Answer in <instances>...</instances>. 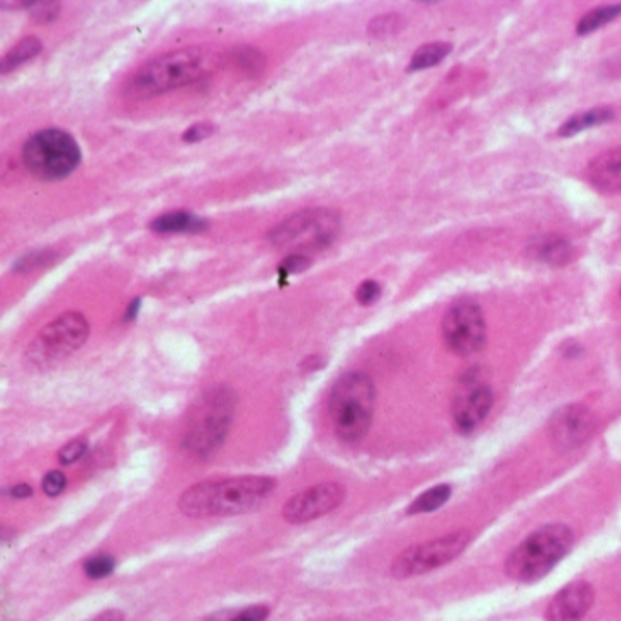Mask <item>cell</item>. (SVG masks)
Masks as SVG:
<instances>
[{
  "mask_svg": "<svg viewBox=\"0 0 621 621\" xmlns=\"http://www.w3.org/2000/svg\"><path fill=\"white\" fill-rule=\"evenodd\" d=\"M276 481L263 476H242L203 481L180 495L179 509L192 518L237 516L254 511L274 490Z\"/></svg>",
  "mask_w": 621,
  "mask_h": 621,
  "instance_id": "obj_1",
  "label": "cell"
},
{
  "mask_svg": "<svg viewBox=\"0 0 621 621\" xmlns=\"http://www.w3.org/2000/svg\"><path fill=\"white\" fill-rule=\"evenodd\" d=\"M376 387L363 372L341 376L328 398V415L334 433L343 443L361 442L374 419Z\"/></svg>",
  "mask_w": 621,
  "mask_h": 621,
  "instance_id": "obj_2",
  "label": "cell"
},
{
  "mask_svg": "<svg viewBox=\"0 0 621 621\" xmlns=\"http://www.w3.org/2000/svg\"><path fill=\"white\" fill-rule=\"evenodd\" d=\"M206 58L201 48L164 53L139 68L128 83V92L136 99H150L194 84L208 70Z\"/></svg>",
  "mask_w": 621,
  "mask_h": 621,
  "instance_id": "obj_3",
  "label": "cell"
},
{
  "mask_svg": "<svg viewBox=\"0 0 621 621\" xmlns=\"http://www.w3.org/2000/svg\"><path fill=\"white\" fill-rule=\"evenodd\" d=\"M574 545V532L562 523H552L532 532L509 555L505 571L511 580L534 583L545 578Z\"/></svg>",
  "mask_w": 621,
  "mask_h": 621,
  "instance_id": "obj_4",
  "label": "cell"
},
{
  "mask_svg": "<svg viewBox=\"0 0 621 621\" xmlns=\"http://www.w3.org/2000/svg\"><path fill=\"white\" fill-rule=\"evenodd\" d=\"M235 407L237 396L228 387H215L203 394L186 428L184 447L196 456L212 454L226 438Z\"/></svg>",
  "mask_w": 621,
  "mask_h": 621,
  "instance_id": "obj_5",
  "label": "cell"
},
{
  "mask_svg": "<svg viewBox=\"0 0 621 621\" xmlns=\"http://www.w3.org/2000/svg\"><path fill=\"white\" fill-rule=\"evenodd\" d=\"M83 152L77 141L65 130H42L33 134L22 146L26 170L40 180H62L81 164Z\"/></svg>",
  "mask_w": 621,
  "mask_h": 621,
  "instance_id": "obj_6",
  "label": "cell"
},
{
  "mask_svg": "<svg viewBox=\"0 0 621 621\" xmlns=\"http://www.w3.org/2000/svg\"><path fill=\"white\" fill-rule=\"evenodd\" d=\"M341 232V217L327 208L304 210L290 215L277 224L268 239L279 248H299V250H325L336 242Z\"/></svg>",
  "mask_w": 621,
  "mask_h": 621,
  "instance_id": "obj_7",
  "label": "cell"
},
{
  "mask_svg": "<svg viewBox=\"0 0 621 621\" xmlns=\"http://www.w3.org/2000/svg\"><path fill=\"white\" fill-rule=\"evenodd\" d=\"M90 336V323L79 312H66L46 325L26 350L35 368H49L77 352Z\"/></svg>",
  "mask_w": 621,
  "mask_h": 621,
  "instance_id": "obj_8",
  "label": "cell"
},
{
  "mask_svg": "<svg viewBox=\"0 0 621 621\" xmlns=\"http://www.w3.org/2000/svg\"><path fill=\"white\" fill-rule=\"evenodd\" d=\"M470 532H454L438 539L424 541L419 545H414L401 552L396 562L392 564V574L399 580L412 578L419 574H426L430 571H436L450 562L468 547L470 543Z\"/></svg>",
  "mask_w": 621,
  "mask_h": 621,
  "instance_id": "obj_9",
  "label": "cell"
},
{
  "mask_svg": "<svg viewBox=\"0 0 621 621\" xmlns=\"http://www.w3.org/2000/svg\"><path fill=\"white\" fill-rule=\"evenodd\" d=\"M447 348L456 355H472L485 346L486 325L477 302L463 299L452 304L442 323Z\"/></svg>",
  "mask_w": 621,
  "mask_h": 621,
  "instance_id": "obj_10",
  "label": "cell"
},
{
  "mask_svg": "<svg viewBox=\"0 0 621 621\" xmlns=\"http://www.w3.org/2000/svg\"><path fill=\"white\" fill-rule=\"evenodd\" d=\"M492 405V389L479 378L477 372L472 370L465 374L452 398V419L458 432H474L485 421Z\"/></svg>",
  "mask_w": 621,
  "mask_h": 621,
  "instance_id": "obj_11",
  "label": "cell"
},
{
  "mask_svg": "<svg viewBox=\"0 0 621 621\" xmlns=\"http://www.w3.org/2000/svg\"><path fill=\"white\" fill-rule=\"evenodd\" d=\"M596 430L594 414L578 403L557 408L548 421V436L555 450L571 452L585 445Z\"/></svg>",
  "mask_w": 621,
  "mask_h": 621,
  "instance_id": "obj_12",
  "label": "cell"
},
{
  "mask_svg": "<svg viewBox=\"0 0 621 621\" xmlns=\"http://www.w3.org/2000/svg\"><path fill=\"white\" fill-rule=\"evenodd\" d=\"M343 500L345 488L339 483L316 485L290 498L283 507V518L293 525L314 521L336 511Z\"/></svg>",
  "mask_w": 621,
  "mask_h": 621,
  "instance_id": "obj_13",
  "label": "cell"
},
{
  "mask_svg": "<svg viewBox=\"0 0 621 621\" xmlns=\"http://www.w3.org/2000/svg\"><path fill=\"white\" fill-rule=\"evenodd\" d=\"M594 601V589L587 582H574L554 596L547 608L548 621H582Z\"/></svg>",
  "mask_w": 621,
  "mask_h": 621,
  "instance_id": "obj_14",
  "label": "cell"
},
{
  "mask_svg": "<svg viewBox=\"0 0 621 621\" xmlns=\"http://www.w3.org/2000/svg\"><path fill=\"white\" fill-rule=\"evenodd\" d=\"M527 256L532 261L560 268L574 259L573 242L557 233H539L527 242Z\"/></svg>",
  "mask_w": 621,
  "mask_h": 621,
  "instance_id": "obj_15",
  "label": "cell"
},
{
  "mask_svg": "<svg viewBox=\"0 0 621 621\" xmlns=\"http://www.w3.org/2000/svg\"><path fill=\"white\" fill-rule=\"evenodd\" d=\"M590 184L603 194L621 192V146L598 155L587 168Z\"/></svg>",
  "mask_w": 621,
  "mask_h": 621,
  "instance_id": "obj_16",
  "label": "cell"
},
{
  "mask_svg": "<svg viewBox=\"0 0 621 621\" xmlns=\"http://www.w3.org/2000/svg\"><path fill=\"white\" fill-rule=\"evenodd\" d=\"M208 228V221L190 212H168L157 215L150 223V230L155 233H201Z\"/></svg>",
  "mask_w": 621,
  "mask_h": 621,
  "instance_id": "obj_17",
  "label": "cell"
},
{
  "mask_svg": "<svg viewBox=\"0 0 621 621\" xmlns=\"http://www.w3.org/2000/svg\"><path fill=\"white\" fill-rule=\"evenodd\" d=\"M614 118V109L608 106H599V108H592L587 109L583 113L573 115L569 120H565L562 124V128L557 130V136L564 139H571L589 128H596L601 127V124H607Z\"/></svg>",
  "mask_w": 621,
  "mask_h": 621,
  "instance_id": "obj_18",
  "label": "cell"
},
{
  "mask_svg": "<svg viewBox=\"0 0 621 621\" xmlns=\"http://www.w3.org/2000/svg\"><path fill=\"white\" fill-rule=\"evenodd\" d=\"M452 53V44L449 42H430L415 49L408 65V72H421L442 65V62Z\"/></svg>",
  "mask_w": 621,
  "mask_h": 621,
  "instance_id": "obj_19",
  "label": "cell"
},
{
  "mask_svg": "<svg viewBox=\"0 0 621 621\" xmlns=\"http://www.w3.org/2000/svg\"><path fill=\"white\" fill-rule=\"evenodd\" d=\"M42 49V42L37 37H26L17 46H13L0 62V72L3 75H8L10 72L17 70L24 62L35 58Z\"/></svg>",
  "mask_w": 621,
  "mask_h": 621,
  "instance_id": "obj_20",
  "label": "cell"
},
{
  "mask_svg": "<svg viewBox=\"0 0 621 621\" xmlns=\"http://www.w3.org/2000/svg\"><path fill=\"white\" fill-rule=\"evenodd\" d=\"M233 66H237L241 72L248 74L250 77H258L267 68L265 55L254 48V46H237L228 53Z\"/></svg>",
  "mask_w": 621,
  "mask_h": 621,
  "instance_id": "obj_21",
  "label": "cell"
},
{
  "mask_svg": "<svg viewBox=\"0 0 621 621\" xmlns=\"http://www.w3.org/2000/svg\"><path fill=\"white\" fill-rule=\"evenodd\" d=\"M619 15H621V4H610V6L596 8L580 19V22L576 26V33L580 37L590 35V33L598 31L599 28L607 26L608 22H612L614 19H617Z\"/></svg>",
  "mask_w": 621,
  "mask_h": 621,
  "instance_id": "obj_22",
  "label": "cell"
},
{
  "mask_svg": "<svg viewBox=\"0 0 621 621\" xmlns=\"http://www.w3.org/2000/svg\"><path fill=\"white\" fill-rule=\"evenodd\" d=\"M452 494V488L449 485H438L424 494H421L419 498L410 505L408 514H424V512H433L442 509Z\"/></svg>",
  "mask_w": 621,
  "mask_h": 621,
  "instance_id": "obj_23",
  "label": "cell"
},
{
  "mask_svg": "<svg viewBox=\"0 0 621 621\" xmlns=\"http://www.w3.org/2000/svg\"><path fill=\"white\" fill-rule=\"evenodd\" d=\"M405 26V21L396 15V13H389V15H381L376 17L374 21L370 22L368 26V33L376 39H385V37H392L396 33H399Z\"/></svg>",
  "mask_w": 621,
  "mask_h": 621,
  "instance_id": "obj_24",
  "label": "cell"
},
{
  "mask_svg": "<svg viewBox=\"0 0 621 621\" xmlns=\"http://www.w3.org/2000/svg\"><path fill=\"white\" fill-rule=\"evenodd\" d=\"M57 252L53 250H37V252H30L22 258H19V261L13 265L15 272H33L37 268L48 267L57 259Z\"/></svg>",
  "mask_w": 621,
  "mask_h": 621,
  "instance_id": "obj_25",
  "label": "cell"
},
{
  "mask_svg": "<svg viewBox=\"0 0 621 621\" xmlns=\"http://www.w3.org/2000/svg\"><path fill=\"white\" fill-rule=\"evenodd\" d=\"M115 569V560L108 554H101V555H93L84 564V573L86 576H90L92 580H101L106 578L113 573Z\"/></svg>",
  "mask_w": 621,
  "mask_h": 621,
  "instance_id": "obj_26",
  "label": "cell"
},
{
  "mask_svg": "<svg viewBox=\"0 0 621 621\" xmlns=\"http://www.w3.org/2000/svg\"><path fill=\"white\" fill-rule=\"evenodd\" d=\"M310 265H312V261H310V258H306L304 254H292L288 256L277 268V276H279V283L281 284H286L288 277L290 276H295V274H301L302 270H306Z\"/></svg>",
  "mask_w": 621,
  "mask_h": 621,
  "instance_id": "obj_27",
  "label": "cell"
},
{
  "mask_svg": "<svg viewBox=\"0 0 621 621\" xmlns=\"http://www.w3.org/2000/svg\"><path fill=\"white\" fill-rule=\"evenodd\" d=\"M88 450V445L86 442L83 440H75V442H70L66 447H62V450L58 452V461L62 465H72L75 461H79Z\"/></svg>",
  "mask_w": 621,
  "mask_h": 621,
  "instance_id": "obj_28",
  "label": "cell"
},
{
  "mask_svg": "<svg viewBox=\"0 0 621 621\" xmlns=\"http://www.w3.org/2000/svg\"><path fill=\"white\" fill-rule=\"evenodd\" d=\"M215 132L214 128V124L210 122H197V124H192L190 128H186L184 134H182V141L184 143H201L205 139H208L212 134Z\"/></svg>",
  "mask_w": 621,
  "mask_h": 621,
  "instance_id": "obj_29",
  "label": "cell"
},
{
  "mask_svg": "<svg viewBox=\"0 0 621 621\" xmlns=\"http://www.w3.org/2000/svg\"><path fill=\"white\" fill-rule=\"evenodd\" d=\"M65 488H66V476L60 470H51L44 476L42 490L46 492V495H49V498H55V495H58Z\"/></svg>",
  "mask_w": 621,
  "mask_h": 621,
  "instance_id": "obj_30",
  "label": "cell"
},
{
  "mask_svg": "<svg viewBox=\"0 0 621 621\" xmlns=\"http://www.w3.org/2000/svg\"><path fill=\"white\" fill-rule=\"evenodd\" d=\"M380 297H381V286L376 281L361 283L355 292V299L359 301V304H364V306L376 302Z\"/></svg>",
  "mask_w": 621,
  "mask_h": 621,
  "instance_id": "obj_31",
  "label": "cell"
},
{
  "mask_svg": "<svg viewBox=\"0 0 621 621\" xmlns=\"http://www.w3.org/2000/svg\"><path fill=\"white\" fill-rule=\"evenodd\" d=\"M270 614V608L265 605H254L248 607L241 612H237L233 617H230V621H267Z\"/></svg>",
  "mask_w": 621,
  "mask_h": 621,
  "instance_id": "obj_32",
  "label": "cell"
},
{
  "mask_svg": "<svg viewBox=\"0 0 621 621\" xmlns=\"http://www.w3.org/2000/svg\"><path fill=\"white\" fill-rule=\"evenodd\" d=\"M60 13V6L57 3H35L33 6V17L39 22H51Z\"/></svg>",
  "mask_w": 621,
  "mask_h": 621,
  "instance_id": "obj_33",
  "label": "cell"
},
{
  "mask_svg": "<svg viewBox=\"0 0 621 621\" xmlns=\"http://www.w3.org/2000/svg\"><path fill=\"white\" fill-rule=\"evenodd\" d=\"M31 486L26 485V483H17L13 485L10 490H8V495L12 500H24V498H30L31 495Z\"/></svg>",
  "mask_w": 621,
  "mask_h": 621,
  "instance_id": "obj_34",
  "label": "cell"
},
{
  "mask_svg": "<svg viewBox=\"0 0 621 621\" xmlns=\"http://www.w3.org/2000/svg\"><path fill=\"white\" fill-rule=\"evenodd\" d=\"M139 310H141V299H134L130 304H128V310H127V314H124V323H130L137 318L139 314Z\"/></svg>",
  "mask_w": 621,
  "mask_h": 621,
  "instance_id": "obj_35",
  "label": "cell"
},
{
  "mask_svg": "<svg viewBox=\"0 0 621 621\" xmlns=\"http://www.w3.org/2000/svg\"><path fill=\"white\" fill-rule=\"evenodd\" d=\"M93 621H124V616L118 610H106V612L99 614Z\"/></svg>",
  "mask_w": 621,
  "mask_h": 621,
  "instance_id": "obj_36",
  "label": "cell"
},
{
  "mask_svg": "<svg viewBox=\"0 0 621 621\" xmlns=\"http://www.w3.org/2000/svg\"><path fill=\"white\" fill-rule=\"evenodd\" d=\"M569 346H571V348H565V350H564V354H565L567 357H576V355H580V354H582V348H580V345H576V343H571Z\"/></svg>",
  "mask_w": 621,
  "mask_h": 621,
  "instance_id": "obj_37",
  "label": "cell"
}]
</instances>
